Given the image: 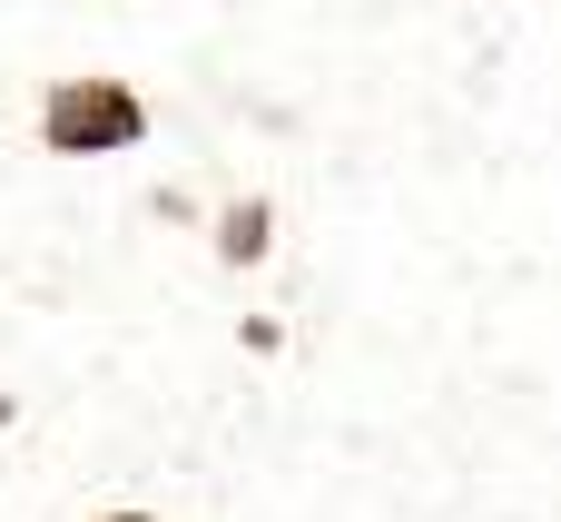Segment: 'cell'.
Segmentation results:
<instances>
[{
  "label": "cell",
  "mask_w": 561,
  "mask_h": 522,
  "mask_svg": "<svg viewBox=\"0 0 561 522\" xmlns=\"http://www.w3.org/2000/svg\"><path fill=\"white\" fill-rule=\"evenodd\" d=\"M207 247H217V266H237V276L266 266V257H276V197H256V188H247V197H217Z\"/></svg>",
  "instance_id": "cell-2"
},
{
  "label": "cell",
  "mask_w": 561,
  "mask_h": 522,
  "mask_svg": "<svg viewBox=\"0 0 561 522\" xmlns=\"http://www.w3.org/2000/svg\"><path fill=\"white\" fill-rule=\"evenodd\" d=\"M10 424H20V395H0V434H10Z\"/></svg>",
  "instance_id": "cell-3"
},
{
  "label": "cell",
  "mask_w": 561,
  "mask_h": 522,
  "mask_svg": "<svg viewBox=\"0 0 561 522\" xmlns=\"http://www.w3.org/2000/svg\"><path fill=\"white\" fill-rule=\"evenodd\" d=\"M99 522H158V513H99Z\"/></svg>",
  "instance_id": "cell-4"
},
{
  "label": "cell",
  "mask_w": 561,
  "mask_h": 522,
  "mask_svg": "<svg viewBox=\"0 0 561 522\" xmlns=\"http://www.w3.org/2000/svg\"><path fill=\"white\" fill-rule=\"evenodd\" d=\"M148 138V99L108 69H69L39 89V148L49 158H128Z\"/></svg>",
  "instance_id": "cell-1"
}]
</instances>
